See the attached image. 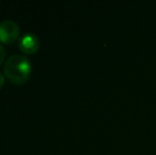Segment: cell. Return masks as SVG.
Returning <instances> with one entry per match:
<instances>
[{"label":"cell","mask_w":156,"mask_h":155,"mask_svg":"<svg viewBox=\"0 0 156 155\" xmlns=\"http://www.w3.org/2000/svg\"><path fill=\"white\" fill-rule=\"evenodd\" d=\"M5 77L15 84H23L29 79L31 72V63L23 54H12L9 56L3 66Z\"/></svg>","instance_id":"1"},{"label":"cell","mask_w":156,"mask_h":155,"mask_svg":"<svg viewBox=\"0 0 156 155\" xmlns=\"http://www.w3.org/2000/svg\"><path fill=\"white\" fill-rule=\"evenodd\" d=\"M19 35V27L12 19H3L0 21V41L11 44Z\"/></svg>","instance_id":"2"},{"label":"cell","mask_w":156,"mask_h":155,"mask_svg":"<svg viewBox=\"0 0 156 155\" xmlns=\"http://www.w3.org/2000/svg\"><path fill=\"white\" fill-rule=\"evenodd\" d=\"M18 47L21 51L26 52V53H34L39 47L38 38L33 33L27 32L20 36L18 41Z\"/></svg>","instance_id":"3"},{"label":"cell","mask_w":156,"mask_h":155,"mask_svg":"<svg viewBox=\"0 0 156 155\" xmlns=\"http://www.w3.org/2000/svg\"><path fill=\"white\" fill-rule=\"evenodd\" d=\"M4 49H3V47H2L1 45H0V64L2 63V61H3V58H4Z\"/></svg>","instance_id":"4"},{"label":"cell","mask_w":156,"mask_h":155,"mask_svg":"<svg viewBox=\"0 0 156 155\" xmlns=\"http://www.w3.org/2000/svg\"><path fill=\"white\" fill-rule=\"evenodd\" d=\"M3 83H4V77H3V75H2V73L0 72V88L2 87Z\"/></svg>","instance_id":"5"}]
</instances>
